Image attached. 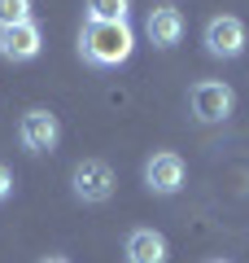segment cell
<instances>
[{
    "label": "cell",
    "mask_w": 249,
    "mask_h": 263,
    "mask_svg": "<svg viewBox=\"0 0 249 263\" xmlns=\"http://www.w3.org/2000/svg\"><path fill=\"white\" fill-rule=\"evenodd\" d=\"M136 53V31L131 22H83L79 31V57L88 66H122L127 57Z\"/></svg>",
    "instance_id": "obj_1"
},
{
    "label": "cell",
    "mask_w": 249,
    "mask_h": 263,
    "mask_svg": "<svg viewBox=\"0 0 249 263\" xmlns=\"http://www.w3.org/2000/svg\"><path fill=\"white\" fill-rule=\"evenodd\" d=\"M70 189L79 202H88V206H101V202H110L114 189H118V176H114L110 162L101 158H83L79 167L70 171Z\"/></svg>",
    "instance_id": "obj_2"
},
{
    "label": "cell",
    "mask_w": 249,
    "mask_h": 263,
    "mask_svg": "<svg viewBox=\"0 0 249 263\" xmlns=\"http://www.w3.org/2000/svg\"><path fill=\"white\" fill-rule=\"evenodd\" d=\"M18 141L27 154H53L57 145H61V119H57L53 110H27L18 123Z\"/></svg>",
    "instance_id": "obj_3"
},
{
    "label": "cell",
    "mask_w": 249,
    "mask_h": 263,
    "mask_svg": "<svg viewBox=\"0 0 249 263\" xmlns=\"http://www.w3.org/2000/svg\"><path fill=\"white\" fill-rule=\"evenodd\" d=\"M245 22L240 18H232V13H219V18H210L205 22V31H201V44H205V53L210 57H219V62H232V57H240L245 53Z\"/></svg>",
    "instance_id": "obj_4"
},
{
    "label": "cell",
    "mask_w": 249,
    "mask_h": 263,
    "mask_svg": "<svg viewBox=\"0 0 249 263\" xmlns=\"http://www.w3.org/2000/svg\"><path fill=\"white\" fill-rule=\"evenodd\" d=\"M188 101H193L197 123H223V119H232V110H236V92H232L223 79H201V84H193Z\"/></svg>",
    "instance_id": "obj_5"
},
{
    "label": "cell",
    "mask_w": 249,
    "mask_h": 263,
    "mask_svg": "<svg viewBox=\"0 0 249 263\" xmlns=\"http://www.w3.org/2000/svg\"><path fill=\"white\" fill-rule=\"evenodd\" d=\"M184 180H188V167H184V158L171 154V149L153 154V158L144 162V189L157 193V197H175L179 189H184Z\"/></svg>",
    "instance_id": "obj_6"
},
{
    "label": "cell",
    "mask_w": 249,
    "mask_h": 263,
    "mask_svg": "<svg viewBox=\"0 0 249 263\" xmlns=\"http://www.w3.org/2000/svg\"><path fill=\"white\" fill-rule=\"evenodd\" d=\"M39 48H44V31L39 22H22V27H5L0 31V57L5 62H35Z\"/></svg>",
    "instance_id": "obj_7"
},
{
    "label": "cell",
    "mask_w": 249,
    "mask_h": 263,
    "mask_svg": "<svg viewBox=\"0 0 249 263\" xmlns=\"http://www.w3.org/2000/svg\"><path fill=\"white\" fill-rule=\"evenodd\" d=\"M144 35H149L153 48H175L179 40H184V13H179L175 5H157V9H149Z\"/></svg>",
    "instance_id": "obj_8"
},
{
    "label": "cell",
    "mask_w": 249,
    "mask_h": 263,
    "mask_svg": "<svg viewBox=\"0 0 249 263\" xmlns=\"http://www.w3.org/2000/svg\"><path fill=\"white\" fill-rule=\"evenodd\" d=\"M122 254H127V263H166L171 246L157 228H131L127 241H122Z\"/></svg>",
    "instance_id": "obj_9"
},
{
    "label": "cell",
    "mask_w": 249,
    "mask_h": 263,
    "mask_svg": "<svg viewBox=\"0 0 249 263\" xmlns=\"http://www.w3.org/2000/svg\"><path fill=\"white\" fill-rule=\"evenodd\" d=\"M131 0H88V22H127Z\"/></svg>",
    "instance_id": "obj_10"
},
{
    "label": "cell",
    "mask_w": 249,
    "mask_h": 263,
    "mask_svg": "<svg viewBox=\"0 0 249 263\" xmlns=\"http://www.w3.org/2000/svg\"><path fill=\"white\" fill-rule=\"evenodd\" d=\"M31 9H35V0H0V31L31 22Z\"/></svg>",
    "instance_id": "obj_11"
},
{
    "label": "cell",
    "mask_w": 249,
    "mask_h": 263,
    "mask_svg": "<svg viewBox=\"0 0 249 263\" xmlns=\"http://www.w3.org/2000/svg\"><path fill=\"white\" fill-rule=\"evenodd\" d=\"M9 193H13V171L0 162V202H9Z\"/></svg>",
    "instance_id": "obj_12"
},
{
    "label": "cell",
    "mask_w": 249,
    "mask_h": 263,
    "mask_svg": "<svg viewBox=\"0 0 249 263\" xmlns=\"http://www.w3.org/2000/svg\"><path fill=\"white\" fill-rule=\"evenodd\" d=\"M39 263H70V259H61V254H48V259H39Z\"/></svg>",
    "instance_id": "obj_13"
},
{
    "label": "cell",
    "mask_w": 249,
    "mask_h": 263,
    "mask_svg": "<svg viewBox=\"0 0 249 263\" xmlns=\"http://www.w3.org/2000/svg\"><path fill=\"white\" fill-rule=\"evenodd\" d=\"M210 263H223V259H210Z\"/></svg>",
    "instance_id": "obj_14"
}]
</instances>
